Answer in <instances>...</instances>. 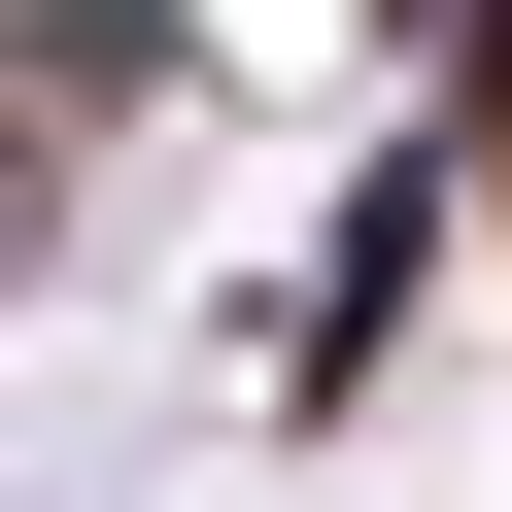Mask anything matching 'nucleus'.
Segmentation results:
<instances>
[{
    "mask_svg": "<svg viewBox=\"0 0 512 512\" xmlns=\"http://www.w3.org/2000/svg\"><path fill=\"white\" fill-rule=\"evenodd\" d=\"M478 137H512V69H478Z\"/></svg>",
    "mask_w": 512,
    "mask_h": 512,
    "instance_id": "1",
    "label": "nucleus"
}]
</instances>
